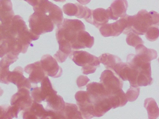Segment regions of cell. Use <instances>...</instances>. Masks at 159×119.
Listing matches in <instances>:
<instances>
[{
	"label": "cell",
	"mask_w": 159,
	"mask_h": 119,
	"mask_svg": "<svg viewBox=\"0 0 159 119\" xmlns=\"http://www.w3.org/2000/svg\"><path fill=\"white\" fill-rule=\"evenodd\" d=\"M108 98L110 100L112 108L113 109L125 106L128 101L126 95L122 89L111 92Z\"/></svg>",
	"instance_id": "24"
},
{
	"label": "cell",
	"mask_w": 159,
	"mask_h": 119,
	"mask_svg": "<svg viewBox=\"0 0 159 119\" xmlns=\"http://www.w3.org/2000/svg\"><path fill=\"white\" fill-rule=\"evenodd\" d=\"M126 63L140 73L151 76V62H148L141 59L134 54H130L127 56Z\"/></svg>",
	"instance_id": "14"
},
{
	"label": "cell",
	"mask_w": 159,
	"mask_h": 119,
	"mask_svg": "<svg viewBox=\"0 0 159 119\" xmlns=\"http://www.w3.org/2000/svg\"><path fill=\"white\" fill-rule=\"evenodd\" d=\"M33 101L29 89L23 87L18 89L17 93L12 96L11 103V106L17 108L19 112L24 111L31 106Z\"/></svg>",
	"instance_id": "11"
},
{
	"label": "cell",
	"mask_w": 159,
	"mask_h": 119,
	"mask_svg": "<svg viewBox=\"0 0 159 119\" xmlns=\"http://www.w3.org/2000/svg\"><path fill=\"white\" fill-rule=\"evenodd\" d=\"M9 53V47L8 42L2 39L0 41V58H2Z\"/></svg>",
	"instance_id": "34"
},
{
	"label": "cell",
	"mask_w": 159,
	"mask_h": 119,
	"mask_svg": "<svg viewBox=\"0 0 159 119\" xmlns=\"http://www.w3.org/2000/svg\"><path fill=\"white\" fill-rule=\"evenodd\" d=\"M85 30V26L81 20L64 19L62 23L57 26L56 33L59 48L71 47L70 44L74 42L78 33Z\"/></svg>",
	"instance_id": "2"
},
{
	"label": "cell",
	"mask_w": 159,
	"mask_h": 119,
	"mask_svg": "<svg viewBox=\"0 0 159 119\" xmlns=\"http://www.w3.org/2000/svg\"><path fill=\"white\" fill-rule=\"evenodd\" d=\"M47 102L46 109L54 112L58 115V119H63L62 112L66 106V102L62 96L57 94L49 97L45 100Z\"/></svg>",
	"instance_id": "19"
},
{
	"label": "cell",
	"mask_w": 159,
	"mask_h": 119,
	"mask_svg": "<svg viewBox=\"0 0 159 119\" xmlns=\"http://www.w3.org/2000/svg\"><path fill=\"white\" fill-rule=\"evenodd\" d=\"M19 112V110L14 106L8 105L0 106V119L17 118Z\"/></svg>",
	"instance_id": "29"
},
{
	"label": "cell",
	"mask_w": 159,
	"mask_h": 119,
	"mask_svg": "<svg viewBox=\"0 0 159 119\" xmlns=\"http://www.w3.org/2000/svg\"><path fill=\"white\" fill-rule=\"evenodd\" d=\"M77 1L81 4L85 5L91 2V0H77Z\"/></svg>",
	"instance_id": "37"
},
{
	"label": "cell",
	"mask_w": 159,
	"mask_h": 119,
	"mask_svg": "<svg viewBox=\"0 0 159 119\" xmlns=\"http://www.w3.org/2000/svg\"><path fill=\"white\" fill-rule=\"evenodd\" d=\"M18 56L11 53L6 54L0 60V82L3 84H9L7 81L8 74L10 72L9 67L11 64L18 60Z\"/></svg>",
	"instance_id": "18"
},
{
	"label": "cell",
	"mask_w": 159,
	"mask_h": 119,
	"mask_svg": "<svg viewBox=\"0 0 159 119\" xmlns=\"http://www.w3.org/2000/svg\"><path fill=\"white\" fill-rule=\"evenodd\" d=\"M42 67L46 75L53 78L60 77L63 73L62 68L56 60L50 55H44L40 60Z\"/></svg>",
	"instance_id": "12"
},
{
	"label": "cell",
	"mask_w": 159,
	"mask_h": 119,
	"mask_svg": "<svg viewBox=\"0 0 159 119\" xmlns=\"http://www.w3.org/2000/svg\"><path fill=\"white\" fill-rule=\"evenodd\" d=\"M24 1H26L30 5L34 6L35 5L37 4L41 0H24Z\"/></svg>",
	"instance_id": "36"
},
{
	"label": "cell",
	"mask_w": 159,
	"mask_h": 119,
	"mask_svg": "<svg viewBox=\"0 0 159 119\" xmlns=\"http://www.w3.org/2000/svg\"><path fill=\"white\" fill-rule=\"evenodd\" d=\"M113 71L123 81H129L131 86L138 87L137 82L140 73L131 68L127 63L120 61L114 66Z\"/></svg>",
	"instance_id": "9"
},
{
	"label": "cell",
	"mask_w": 159,
	"mask_h": 119,
	"mask_svg": "<svg viewBox=\"0 0 159 119\" xmlns=\"http://www.w3.org/2000/svg\"><path fill=\"white\" fill-rule=\"evenodd\" d=\"M90 79L88 77L84 75H80L77 79V84L78 87L80 88H82L86 86Z\"/></svg>",
	"instance_id": "35"
},
{
	"label": "cell",
	"mask_w": 159,
	"mask_h": 119,
	"mask_svg": "<svg viewBox=\"0 0 159 119\" xmlns=\"http://www.w3.org/2000/svg\"><path fill=\"white\" fill-rule=\"evenodd\" d=\"M75 96L83 118H93V105L90 94L87 91H80L76 93Z\"/></svg>",
	"instance_id": "8"
},
{
	"label": "cell",
	"mask_w": 159,
	"mask_h": 119,
	"mask_svg": "<svg viewBox=\"0 0 159 119\" xmlns=\"http://www.w3.org/2000/svg\"><path fill=\"white\" fill-rule=\"evenodd\" d=\"M9 83H12L17 86L18 89L25 88L30 89L31 87V82L28 78L24 75V69L20 67H16L12 72L10 71L7 77Z\"/></svg>",
	"instance_id": "13"
},
{
	"label": "cell",
	"mask_w": 159,
	"mask_h": 119,
	"mask_svg": "<svg viewBox=\"0 0 159 119\" xmlns=\"http://www.w3.org/2000/svg\"><path fill=\"white\" fill-rule=\"evenodd\" d=\"M129 23L132 32L138 35H144L149 27L159 25V15L157 12H148L142 9L134 16L129 15Z\"/></svg>",
	"instance_id": "3"
},
{
	"label": "cell",
	"mask_w": 159,
	"mask_h": 119,
	"mask_svg": "<svg viewBox=\"0 0 159 119\" xmlns=\"http://www.w3.org/2000/svg\"><path fill=\"white\" fill-rule=\"evenodd\" d=\"M93 105L94 117H101L112 108L111 103L108 97L94 101Z\"/></svg>",
	"instance_id": "23"
},
{
	"label": "cell",
	"mask_w": 159,
	"mask_h": 119,
	"mask_svg": "<svg viewBox=\"0 0 159 119\" xmlns=\"http://www.w3.org/2000/svg\"><path fill=\"white\" fill-rule=\"evenodd\" d=\"M100 80V82L106 88L108 95L113 91L122 89L123 86V81L114 72L111 70L104 71L101 73Z\"/></svg>",
	"instance_id": "10"
},
{
	"label": "cell",
	"mask_w": 159,
	"mask_h": 119,
	"mask_svg": "<svg viewBox=\"0 0 159 119\" xmlns=\"http://www.w3.org/2000/svg\"><path fill=\"white\" fill-rule=\"evenodd\" d=\"M14 15L11 0H0V25L10 22Z\"/></svg>",
	"instance_id": "21"
},
{
	"label": "cell",
	"mask_w": 159,
	"mask_h": 119,
	"mask_svg": "<svg viewBox=\"0 0 159 119\" xmlns=\"http://www.w3.org/2000/svg\"><path fill=\"white\" fill-rule=\"evenodd\" d=\"M23 119H58L54 112L48 110L40 103L33 100L29 108L24 111Z\"/></svg>",
	"instance_id": "7"
},
{
	"label": "cell",
	"mask_w": 159,
	"mask_h": 119,
	"mask_svg": "<svg viewBox=\"0 0 159 119\" xmlns=\"http://www.w3.org/2000/svg\"><path fill=\"white\" fill-rule=\"evenodd\" d=\"M109 18L106 9L102 8L91 10V15L87 22L93 25L98 29L108 23Z\"/></svg>",
	"instance_id": "20"
},
{
	"label": "cell",
	"mask_w": 159,
	"mask_h": 119,
	"mask_svg": "<svg viewBox=\"0 0 159 119\" xmlns=\"http://www.w3.org/2000/svg\"><path fill=\"white\" fill-rule=\"evenodd\" d=\"M69 56L76 65L82 67L81 70L84 74L94 73L100 66L98 57L86 51L72 50Z\"/></svg>",
	"instance_id": "4"
},
{
	"label": "cell",
	"mask_w": 159,
	"mask_h": 119,
	"mask_svg": "<svg viewBox=\"0 0 159 119\" xmlns=\"http://www.w3.org/2000/svg\"><path fill=\"white\" fill-rule=\"evenodd\" d=\"M40 87L35 86L30 88V95L33 100L41 103L45 101L49 97L57 94V92L53 87L52 85L48 78L46 76L41 82Z\"/></svg>",
	"instance_id": "6"
},
{
	"label": "cell",
	"mask_w": 159,
	"mask_h": 119,
	"mask_svg": "<svg viewBox=\"0 0 159 119\" xmlns=\"http://www.w3.org/2000/svg\"><path fill=\"white\" fill-rule=\"evenodd\" d=\"M145 36L147 40L150 42L156 41L159 37V26L152 25L148 28L145 33Z\"/></svg>",
	"instance_id": "32"
},
{
	"label": "cell",
	"mask_w": 159,
	"mask_h": 119,
	"mask_svg": "<svg viewBox=\"0 0 159 119\" xmlns=\"http://www.w3.org/2000/svg\"><path fill=\"white\" fill-rule=\"evenodd\" d=\"M126 43L129 46L135 47L139 44H144V42L138 35L133 32L127 33L126 38Z\"/></svg>",
	"instance_id": "31"
},
{
	"label": "cell",
	"mask_w": 159,
	"mask_h": 119,
	"mask_svg": "<svg viewBox=\"0 0 159 119\" xmlns=\"http://www.w3.org/2000/svg\"><path fill=\"white\" fill-rule=\"evenodd\" d=\"M144 106L148 112L149 119H155L159 117V108L154 99H146L144 101Z\"/></svg>",
	"instance_id": "28"
},
{
	"label": "cell",
	"mask_w": 159,
	"mask_h": 119,
	"mask_svg": "<svg viewBox=\"0 0 159 119\" xmlns=\"http://www.w3.org/2000/svg\"><path fill=\"white\" fill-rule=\"evenodd\" d=\"M98 59L100 63L105 65L107 69L111 70L112 71H113L115 65L121 61V60L119 57L109 53L102 54Z\"/></svg>",
	"instance_id": "27"
},
{
	"label": "cell",
	"mask_w": 159,
	"mask_h": 119,
	"mask_svg": "<svg viewBox=\"0 0 159 119\" xmlns=\"http://www.w3.org/2000/svg\"><path fill=\"white\" fill-rule=\"evenodd\" d=\"M25 71L29 74L28 79L31 83L37 84L41 82L45 76H47L44 72L40 61L29 64L25 68Z\"/></svg>",
	"instance_id": "16"
},
{
	"label": "cell",
	"mask_w": 159,
	"mask_h": 119,
	"mask_svg": "<svg viewBox=\"0 0 159 119\" xmlns=\"http://www.w3.org/2000/svg\"><path fill=\"white\" fill-rule=\"evenodd\" d=\"M136 55L141 59L148 62L157 58V53L153 49L147 48L143 44H139L135 47Z\"/></svg>",
	"instance_id": "25"
},
{
	"label": "cell",
	"mask_w": 159,
	"mask_h": 119,
	"mask_svg": "<svg viewBox=\"0 0 159 119\" xmlns=\"http://www.w3.org/2000/svg\"><path fill=\"white\" fill-rule=\"evenodd\" d=\"M33 7L34 13L29 19L30 30L37 36L52 31L64 20L62 9L48 0H41Z\"/></svg>",
	"instance_id": "1"
},
{
	"label": "cell",
	"mask_w": 159,
	"mask_h": 119,
	"mask_svg": "<svg viewBox=\"0 0 159 119\" xmlns=\"http://www.w3.org/2000/svg\"><path fill=\"white\" fill-rule=\"evenodd\" d=\"M128 6L127 0H114L107 9L109 19L117 20L125 15Z\"/></svg>",
	"instance_id": "15"
},
{
	"label": "cell",
	"mask_w": 159,
	"mask_h": 119,
	"mask_svg": "<svg viewBox=\"0 0 159 119\" xmlns=\"http://www.w3.org/2000/svg\"><path fill=\"white\" fill-rule=\"evenodd\" d=\"M62 115L63 119H83L78 106L75 104L66 103Z\"/></svg>",
	"instance_id": "26"
},
{
	"label": "cell",
	"mask_w": 159,
	"mask_h": 119,
	"mask_svg": "<svg viewBox=\"0 0 159 119\" xmlns=\"http://www.w3.org/2000/svg\"><path fill=\"white\" fill-rule=\"evenodd\" d=\"M94 43V38L85 30L78 33L74 42L70 44L72 50H78L85 48H91Z\"/></svg>",
	"instance_id": "17"
},
{
	"label": "cell",
	"mask_w": 159,
	"mask_h": 119,
	"mask_svg": "<svg viewBox=\"0 0 159 119\" xmlns=\"http://www.w3.org/2000/svg\"><path fill=\"white\" fill-rule=\"evenodd\" d=\"M99 29L101 35L105 37L118 36L121 33L127 34L132 32L127 14L120 17L116 22L110 24L107 23Z\"/></svg>",
	"instance_id": "5"
},
{
	"label": "cell",
	"mask_w": 159,
	"mask_h": 119,
	"mask_svg": "<svg viewBox=\"0 0 159 119\" xmlns=\"http://www.w3.org/2000/svg\"><path fill=\"white\" fill-rule=\"evenodd\" d=\"M140 92L139 87H133L130 86V88L126 91V95L127 100L130 102L135 101L138 97Z\"/></svg>",
	"instance_id": "33"
},
{
	"label": "cell",
	"mask_w": 159,
	"mask_h": 119,
	"mask_svg": "<svg viewBox=\"0 0 159 119\" xmlns=\"http://www.w3.org/2000/svg\"><path fill=\"white\" fill-rule=\"evenodd\" d=\"M54 1H55V2H65L66 0H54Z\"/></svg>",
	"instance_id": "38"
},
{
	"label": "cell",
	"mask_w": 159,
	"mask_h": 119,
	"mask_svg": "<svg viewBox=\"0 0 159 119\" xmlns=\"http://www.w3.org/2000/svg\"><path fill=\"white\" fill-rule=\"evenodd\" d=\"M87 92L90 94L92 101H94L108 97V93L103 85L100 83L93 82L86 85Z\"/></svg>",
	"instance_id": "22"
},
{
	"label": "cell",
	"mask_w": 159,
	"mask_h": 119,
	"mask_svg": "<svg viewBox=\"0 0 159 119\" xmlns=\"http://www.w3.org/2000/svg\"><path fill=\"white\" fill-rule=\"evenodd\" d=\"M63 10L64 13L67 15L70 16H75L77 17L80 10L79 3H76L73 4L71 3H68L64 5Z\"/></svg>",
	"instance_id": "30"
}]
</instances>
